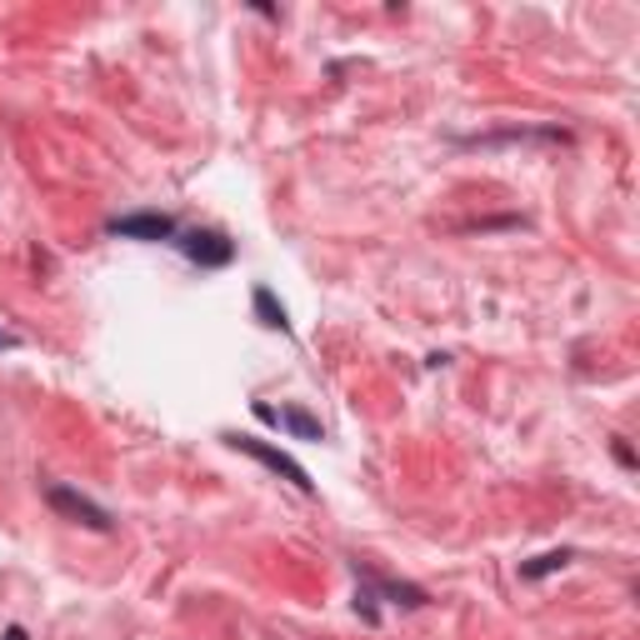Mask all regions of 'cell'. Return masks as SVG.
I'll return each mask as SVG.
<instances>
[{
  "label": "cell",
  "mask_w": 640,
  "mask_h": 640,
  "mask_svg": "<svg viewBox=\"0 0 640 640\" xmlns=\"http://www.w3.org/2000/svg\"><path fill=\"white\" fill-rule=\"evenodd\" d=\"M256 316H260V326H270V330H290V316H286V306H276V296H270L266 286L256 290Z\"/></svg>",
  "instance_id": "8992f818"
},
{
  "label": "cell",
  "mask_w": 640,
  "mask_h": 640,
  "mask_svg": "<svg viewBox=\"0 0 640 640\" xmlns=\"http://www.w3.org/2000/svg\"><path fill=\"white\" fill-rule=\"evenodd\" d=\"M46 500H50V510H60V516H70L76 526H90V530H110V516L96 506V500H86V496H76V490H66V486H50L46 490Z\"/></svg>",
  "instance_id": "7a4b0ae2"
},
{
  "label": "cell",
  "mask_w": 640,
  "mask_h": 640,
  "mask_svg": "<svg viewBox=\"0 0 640 640\" xmlns=\"http://www.w3.org/2000/svg\"><path fill=\"white\" fill-rule=\"evenodd\" d=\"M20 346V336H10V330H0V350H16Z\"/></svg>",
  "instance_id": "ba28073f"
},
{
  "label": "cell",
  "mask_w": 640,
  "mask_h": 640,
  "mask_svg": "<svg viewBox=\"0 0 640 640\" xmlns=\"http://www.w3.org/2000/svg\"><path fill=\"white\" fill-rule=\"evenodd\" d=\"M6 640H30V636H26V630H20V626H10V630H6Z\"/></svg>",
  "instance_id": "9c48e42d"
},
{
  "label": "cell",
  "mask_w": 640,
  "mask_h": 640,
  "mask_svg": "<svg viewBox=\"0 0 640 640\" xmlns=\"http://www.w3.org/2000/svg\"><path fill=\"white\" fill-rule=\"evenodd\" d=\"M256 416H260V420H270V426H286L290 436H300V440H320V420H316V416H306V410L256 406Z\"/></svg>",
  "instance_id": "5b68a950"
},
{
  "label": "cell",
  "mask_w": 640,
  "mask_h": 640,
  "mask_svg": "<svg viewBox=\"0 0 640 640\" xmlns=\"http://www.w3.org/2000/svg\"><path fill=\"white\" fill-rule=\"evenodd\" d=\"M230 446H236V450H246V456H256L260 466H270V470H276V476H286L290 486H300V490H306V496H310V490H316V486H310V476H306V466H296V460H290L286 450L266 446V440H256V436H230Z\"/></svg>",
  "instance_id": "6da1fadb"
},
{
  "label": "cell",
  "mask_w": 640,
  "mask_h": 640,
  "mask_svg": "<svg viewBox=\"0 0 640 640\" xmlns=\"http://www.w3.org/2000/svg\"><path fill=\"white\" fill-rule=\"evenodd\" d=\"M180 250H186L190 260H200V266H230V256H236V246H230L220 230H186Z\"/></svg>",
  "instance_id": "3957f363"
},
{
  "label": "cell",
  "mask_w": 640,
  "mask_h": 640,
  "mask_svg": "<svg viewBox=\"0 0 640 640\" xmlns=\"http://www.w3.org/2000/svg\"><path fill=\"white\" fill-rule=\"evenodd\" d=\"M110 236H126V240H170L176 236V220L170 216H120L110 220Z\"/></svg>",
  "instance_id": "277c9868"
},
{
  "label": "cell",
  "mask_w": 640,
  "mask_h": 640,
  "mask_svg": "<svg viewBox=\"0 0 640 640\" xmlns=\"http://www.w3.org/2000/svg\"><path fill=\"white\" fill-rule=\"evenodd\" d=\"M566 550H550V556H540V560H530V566H520V576H526V580H536V576H550V570H560V566H566Z\"/></svg>",
  "instance_id": "52a82bcc"
}]
</instances>
